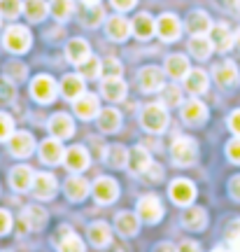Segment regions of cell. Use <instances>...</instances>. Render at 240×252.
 I'll return each instance as SVG.
<instances>
[{
  "label": "cell",
  "instance_id": "6da1fadb",
  "mask_svg": "<svg viewBox=\"0 0 240 252\" xmlns=\"http://www.w3.org/2000/svg\"><path fill=\"white\" fill-rule=\"evenodd\" d=\"M140 124H143V128L150 131V133L166 131V126H168L166 105H163V103H150V105H145L143 112H140Z\"/></svg>",
  "mask_w": 240,
  "mask_h": 252
},
{
  "label": "cell",
  "instance_id": "7a4b0ae2",
  "mask_svg": "<svg viewBox=\"0 0 240 252\" xmlns=\"http://www.w3.org/2000/svg\"><path fill=\"white\" fill-rule=\"evenodd\" d=\"M170 154H173V161L178 166H191L198 159V145H196L194 138L180 135V138H175V143L170 147Z\"/></svg>",
  "mask_w": 240,
  "mask_h": 252
},
{
  "label": "cell",
  "instance_id": "3957f363",
  "mask_svg": "<svg viewBox=\"0 0 240 252\" xmlns=\"http://www.w3.org/2000/svg\"><path fill=\"white\" fill-rule=\"evenodd\" d=\"M2 45L12 54H24V52H28V47H30V31L26 26H17V24L9 26L5 31V35H2Z\"/></svg>",
  "mask_w": 240,
  "mask_h": 252
},
{
  "label": "cell",
  "instance_id": "277c9868",
  "mask_svg": "<svg viewBox=\"0 0 240 252\" xmlns=\"http://www.w3.org/2000/svg\"><path fill=\"white\" fill-rule=\"evenodd\" d=\"M56 94H59V87H56L54 77H49V75H37L33 80V84H30V96L37 103H42V105L52 103L56 98Z\"/></svg>",
  "mask_w": 240,
  "mask_h": 252
},
{
  "label": "cell",
  "instance_id": "5b68a950",
  "mask_svg": "<svg viewBox=\"0 0 240 252\" xmlns=\"http://www.w3.org/2000/svg\"><path fill=\"white\" fill-rule=\"evenodd\" d=\"M7 145H9V152L14 154L17 159H26L35 150V138L28 133V131H14V133L9 135Z\"/></svg>",
  "mask_w": 240,
  "mask_h": 252
},
{
  "label": "cell",
  "instance_id": "8992f818",
  "mask_svg": "<svg viewBox=\"0 0 240 252\" xmlns=\"http://www.w3.org/2000/svg\"><path fill=\"white\" fill-rule=\"evenodd\" d=\"M138 84L145 94H154V91H161L166 87L163 82V70H159L156 65H147L143 70L138 72Z\"/></svg>",
  "mask_w": 240,
  "mask_h": 252
},
{
  "label": "cell",
  "instance_id": "52a82bcc",
  "mask_svg": "<svg viewBox=\"0 0 240 252\" xmlns=\"http://www.w3.org/2000/svg\"><path fill=\"white\" fill-rule=\"evenodd\" d=\"M156 33L163 42H175L182 35V24L175 14H161L156 19Z\"/></svg>",
  "mask_w": 240,
  "mask_h": 252
},
{
  "label": "cell",
  "instance_id": "ba28073f",
  "mask_svg": "<svg viewBox=\"0 0 240 252\" xmlns=\"http://www.w3.org/2000/svg\"><path fill=\"white\" fill-rule=\"evenodd\" d=\"M138 217L145 220V222H150V224H156L161 217H163V206H161V201L154 196V194L143 196L138 201Z\"/></svg>",
  "mask_w": 240,
  "mask_h": 252
},
{
  "label": "cell",
  "instance_id": "9c48e42d",
  "mask_svg": "<svg viewBox=\"0 0 240 252\" xmlns=\"http://www.w3.org/2000/svg\"><path fill=\"white\" fill-rule=\"evenodd\" d=\"M91 191H93V198H96L100 206H107V203L117 201V196H119V187H117V182L112 178H98L93 182Z\"/></svg>",
  "mask_w": 240,
  "mask_h": 252
},
{
  "label": "cell",
  "instance_id": "30bf717a",
  "mask_svg": "<svg viewBox=\"0 0 240 252\" xmlns=\"http://www.w3.org/2000/svg\"><path fill=\"white\" fill-rule=\"evenodd\" d=\"M63 161H65V166H68L72 173H82V171H87V168H89L91 157H89V152H87V147H82V145H72V147L65 150Z\"/></svg>",
  "mask_w": 240,
  "mask_h": 252
},
{
  "label": "cell",
  "instance_id": "8fae6325",
  "mask_svg": "<svg viewBox=\"0 0 240 252\" xmlns=\"http://www.w3.org/2000/svg\"><path fill=\"white\" fill-rule=\"evenodd\" d=\"M72 108H75V115L80 119H93L100 112V103H98V96L96 94H82L77 100H72Z\"/></svg>",
  "mask_w": 240,
  "mask_h": 252
},
{
  "label": "cell",
  "instance_id": "7c38bea8",
  "mask_svg": "<svg viewBox=\"0 0 240 252\" xmlns=\"http://www.w3.org/2000/svg\"><path fill=\"white\" fill-rule=\"evenodd\" d=\"M49 133L59 140H65V138H72L75 133V122H72L70 115L65 112H56L52 119H49Z\"/></svg>",
  "mask_w": 240,
  "mask_h": 252
},
{
  "label": "cell",
  "instance_id": "4fadbf2b",
  "mask_svg": "<svg viewBox=\"0 0 240 252\" xmlns=\"http://www.w3.org/2000/svg\"><path fill=\"white\" fill-rule=\"evenodd\" d=\"M212 77L219 87H236L240 80V72L233 61H224V63H217V65H214Z\"/></svg>",
  "mask_w": 240,
  "mask_h": 252
},
{
  "label": "cell",
  "instance_id": "5bb4252c",
  "mask_svg": "<svg viewBox=\"0 0 240 252\" xmlns=\"http://www.w3.org/2000/svg\"><path fill=\"white\" fill-rule=\"evenodd\" d=\"M105 33L110 40H115V42H124L126 37L133 33V28H131V21L124 17H110L105 21Z\"/></svg>",
  "mask_w": 240,
  "mask_h": 252
},
{
  "label": "cell",
  "instance_id": "9a60e30c",
  "mask_svg": "<svg viewBox=\"0 0 240 252\" xmlns=\"http://www.w3.org/2000/svg\"><path fill=\"white\" fill-rule=\"evenodd\" d=\"M208 37L212 40V45L217 52H229L233 45H236V35H233L226 24H217V26L210 28Z\"/></svg>",
  "mask_w": 240,
  "mask_h": 252
},
{
  "label": "cell",
  "instance_id": "2e32d148",
  "mask_svg": "<svg viewBox=\"0 0 240 252\" xmlns=\"http://www.w3.org/2000/svg\"><path fill=\"white\" fill-rule=\"evenodd\" d=\"M33 180H35V173L30 166L21 163V166H14L12 173H9V185L17 189V191H26V189L33 187Z\"/></svg>",
  "mask_w": 240,
  "mask_h": 252
},
{
  "label": "cell",
  "instance_id": "e0dca14e",
  "mask_svg": "<svg viewBox=\"0 0 240 252\" xmlns=\"http://www.w3.org/2000/svg\"><path fill=\"white\" fill-rule=\"evenodd\" d=\"M21 224L28 231H37L47 224V210L40 206H26L21 213Z\"/></svg>",
  "mask_w": 240,
  "mask_h": 252
},
{
  "label": "cell",
  "instance_id": "ac0fdd59",
  "mask_svg": "<svg viewBox=\"0 0 240 252\" xmlns=\"http://www.w3.org/2000/svg\"><path fill=\"white\" fill-rule=\"evenodd\" d=\"M56 178H54L52 173H35V180H33V191H35L37 198H42V201H49L54 198L56 194Z\"/></svg>",
  "mask_w": 240,
  "mask_h": 252
},
{
  "label": "cell",
  "instance_id": "d6986e66",
  "mask_svg": "<svg viewBox=\"0 0 240 252\" xmlns=\"http://www.w3.org/2000/svg\"><path fill=\"white\" fill-rule=\"evenodd\" d=\"M170 198L178 203V206H189L196 198V187L189 180H175L170 185Z\"/></svg>",
  "mask_w": 240,
  "mask_h": 252
},
{
  "label": "cell",
  "instance_id": "ffe728a7",
  "mask_svg": "<svg viewBox=\"0 0 240 252\" xmlns=\"http://www.w3.org/2000/svg\"><path fill=\"white\" fill-rule=\"evenodd\" d=\"M187 28L191 35H208L210 28H212V19L208 17V12H203V9H194L187 17Z\"/></svg>",
  "mask_w": 240,
  "mask_h": 252
},
{
  "label": "cell",
  "instance_id": "44dd1931",
  "mask_svg": "<svg viewBox=\"0 0 240 252\" xmlns=\"http://www.w3.org/2000/svg\"><path fill=\"white\" fill-rule=\"evenodd\" d=\"M63 157H65V150H63L59 138H49V140H45V143L40 145V159L45 163H49V166L63 161Z\"/></svg>",
  "mask_w": 240,
  "mask_h": 252
},
{
  "label": "cell",
  "instance_id": "7402d4cb",
  "mask_svg": "<svg viewBox=\"0 0 240 252\" xmlns=\"http://www.w3.org/2000/svg\"><path fill=\"white\" fill-rule=\"evenodd\" d=\"M100 91L107 100L112 103H119V100L126 98V82L121 77H103V84H100Z\"/></svg>",
  "mask_w": 240,
  "mask_h": 252
},
{
  "label": "cell",
  "instance_id": "603a6c76",
  "mask_svg": "<svg viewBox=\"0 0 240 252\" xmlns=\"http://www.w3.org/2000/svg\"><path fill=\"white\" fill-rule=\"evenodd\" d=\"M182 119L187 124H203L205 119H208V108L198 98H191L189 103L182 105Z\"/></svg>",
  "mask_w": 240,
  "mask_h": 252
},
{
  "label": "cell",
  "instance_id": "cb8c5ba5",
  "mask_svg": "<svg viewBox=\"0 0 240 252\" xmlns=\"http://www.w3.org/2000/svg\"><path fill=\"white\" fill-rule=\"evenodd\" d=\"M98 128L103 133H115L121 128V112L115 108H105L98 112Z\"/></svg>",
  "mask_w": 240,
  "mask_h": 252
},
{
  "label": "cell",
  "instance_id": "d4e9b609",
  "mask_svg": "<svg viewBox=\"0 0 240 252\" xmlns=\"http://www.w3.org/2000/svg\"><path fill=\"white\" fill-rule=\"evenodd\" d=\"M65 56H68V61L75 63V65H80L82 61H87L91 56V47L87 40H82V37H75V40H70L68 42V47H65Z\"/></svg>",
  "mask_w": 240,
  "mask_h": 252
},
{
  "label": "cell",
  "instance_id": "484cf974",
  "mask_svg": "<svg viewBox=\"0 0 240 252\" xmlns=\"http://www.w3.org/2000/svg\"><path fill=\"white\" fill-rule=\"evenodd\" d=\"M131 28H133V35L135 37L147 40V37H151L154 33H156V21L151 19V14H147V12H140V14L133 19Z\"/></svg>",
  "mask_w": 240,
  "mask_h": 252
},
{
  "label": "cell",
  "instance_id": "4316f807",
  "mask_svg": "<svg viewBox=\"0 0 240 252\" xmlns=\"http://www.w3.org/2000/svg\"><path fill=\"white\" fill-rule=\"evenodd\" d=\"M91 191V185L84 178L80 175H72L65 180V196L70 198V201H82V198H87Z\"/></svg>",
  "mask_w": 240,
  "mask_h": 252
},
{
  "label": "cell",
  "instance_id": "83f0119b",
  "mask_svg": "<svg viewBox=\"0 0 240 252\" xmlns=\"http://www.w3.org/2000/svg\"><path fill=\"white\" fill-rule=\"evenodd\" d=\"M150 163H151V157L143 145H138V147L131 150V154H128V168H131L133 173L143 175V173L150 168Z\"/></svg>",
  "mask_w": 240,
  "mask_h": 252
},
{
  "label": "cell",
  "instance_id": "f1b7e54d",
  "mask_svg": "<svg viewBox=\"0 0 240 252\" xmlns=\"http://www.w3.org/2000/svg\"><path fill=\"white\" fill-rule=\"evenodd\" d=\"M61 94L68 100H77L84 94V77L82 75H65L61 82Z\"/></svg>",
  "mask_w": 240,
  "mask_h": 252
},
{
  "label": "cell",
  "instance_id": "f546056e",
  "mask_svg": "<svg viewBox=\"0 0 240 252\" xmlns=\"http://www.w3.org/2000/svg\"><path fill=\"white\" fill-rule=\"evenodd\" d=\"M191 70L189 68V59L182 54H173L166 59V72H168L173 80H184L187 77V72Z\"/></svg>",
  "mask_w": 240,
  "mask_h": 252
},
{
  "label": "cell",
  "instance_id": "4dcf8cb0",
  "mask_svg": "<svg viewBox=\"0 0 240 252\" xmlns=\"http://www.w3.org/2000/svg\"><path fill=\"white\" fill-rule=\"evenodd\" d=\"M89 241L96 245V248L110 245V241H112V229H110V224H107V222H93V224L89 226Z\"/></svg>",
  "mask_w": 240,
  "mask_h": 252
},
{
  "label": "cell",
  "instance_id": "1f68e13d",
  "mask_svg": "<svg viewBox=\"0 0 240 252\" xmlns=\"http://www.w3.org/2000/svg\"><path fill=\"white\" fill-rule=\"evenodd\" d=\"M115 226L117 231L121 236H135L138 234V226H140V222H138V213H128V210H124V213H119L115 220Z\"/></svg>",
  "mask_w": 240,
  "mask_h": 252
},
{
  "label": "cell",
  "instance_id": "d6a6232c",
  "mask_svg": "<svg viewBox=\"0 0 240 252\" xmlns=\"http://www.w3.org/2000/svg\"><path fill=\"white\" fill-rule=\"evenodd\" d=\"M212 49H214V45L208 35H194L191 40H189V52H191L196 59H201V61L210 59Z\"/></svg>",
  "mask_w": 240,
  "mask_h": 252
},
{
  "label": "cell",
  "instance_id": "836d02e7",
  "mask_svg": "<svg viewBox=\"0 0 240 252\" xmlns=\"http://www.w3.org/2000/svg\"><path fill=\"white\" fill-rule=\"evenodd\" d=\"M182 224L191 229V231H201L208 226V215H205L203 208H189L187 213L182 215Z\"/></svg>",
  "mask_w": 240,
  "mask_h": 252
},
{
  "label": "cell",
  "instance_id": "e575fe53",
  "mask_svg": "<svg viewBox=\"0 0 240 252\" xmlns=\"http://www.w3.org/2000/svg\"><path fill=\"white\" fill-rule=\"evenodd\" d=\"M184 87H187L189 94H205L208 91V75L203 70H189L187 77H184Z\"/></svg>",
  "mask_w": 240,
  "mask_h": 252
},
{
  "label": "cell",
  "instance_id": "d590c367",
  "mask_svg": "<svg viewBox=\"0 0 240 252\" xmlns=\"http://www.w3.org/2000/svg\"><path fill=\"white\" fill-rule=\"evenodd\" d=\"M128 154H131V150H126L124 145H112V147H107L105 161L112 168H126L128 166Z\"/></svg>",
  "mask_w": 240,
  "mask_h": 252
},
{
  "label": "cell",
  "instance_id": "8d00e7d4",
  "mask_svg": "<svg viewBox=\"0 0 240 252\" xmlns=\"http://www.w3.org/2000/svg\"><path fill=\"white\" fill-rule=\"evenodd\" d=\"M24 14L30 21H42L49 14V2H45V0H24Z\"/></svg>",
  "mask_w": 240,
  "mask_h": 252
},
{
  "label": "cell",
  "instance_id": "74e56055",
  "mask_svg": "<svg viewBox=\"0 0 240 252\" xmlns=\"http://www.w3.org/2000/svg\"><path fill=\"white\" fill-rule=\"evenodd\" d=\"M77 70H80V75L84 80H96V77L103 75V61L96 59V56H89L87 61H82L80 65H77Z\"/></svg>",
  "mask_w": 240,
  "mask_h": 252
},
{
  "label": "cell",
  "instance_id": "f35d334b",
  "mask_svg": "<svg viewBox=\"0 0 240 252\" xmlns=\"http://www.w3.org/2000/svg\"><path fill=\"white\" fill-rule=\"evenodd\" d=\"M61 241H59V252H84V243L75 234H70L68 226L61 229Z\"/></svg>",
  "mask_w": 240,
  "mask_h": 252
},
{
  "label": "cell",
  "instance_id": "ab89813d",
  "mask_svg": "<svg viewBox=\"0 0 240 252\" xmlns=\"http://www.w3.org/2000/svg\"><path fill=\"white\" fill-rule=\"evenodd\" d=\"M72 9H75V2H72V0H49V12L56 17V21L70 19Z\"/></svg>",
  "mask_w": 240,
  "mask_h": 252
},
{
  "label": "cell",
  "instance_id": "60d3db41",
  "mask_svg": "<svg viewBox=\"0 0 240 252\" xmlns=\"http://www.w3.org/2000/svg\"><path fill=\"white\" fill-rule=\"evenodd\" d=\"M103 19H105V12L100 5H87V9L82 12V24L87 28H96Z\"/></svg>",
  "mask_w": 240,
  "mask_h": 252
},
{
  "label": "cell",
  "instance_id": "b9f144b4",
  "mask_svg": "<svg viewBox=\"0 0 240 252\" xmlns=\"http://www.w3.org/2000/svg\"><path fill=\"white\" fill-rule=\"evenodd\" d=\"M161 103L166 105V108H175V105H180L182 103V91H180V87H175V84H170V87H163L161 89Z\"/></svg>",
  "mask_w": 240,
  "mask_h": 252
},
{
  "label": "cell",
  "instance_id": "7bdbcfd3",
  "mask_svg": "<svg viewBox=\"0 0 240 252\" xmlns=\"http://www.w3.org/2000/svg\"><path fill=\"white\" fill-rule=\"evenodd\" d=\"M26 65L24 63H19V61H9L7 65H5V77L12 82H21V80H26Z\"/></svg>",
  "mask_w": 240,
  "mask_h": 252
},
{
  "label": "cell",
  "instance_id": "ee69618b",
  "mask_svg": "<svg viewBox=\"0 0 240 252\" xmlns=\"http://www.w3.org/2000/svg\"><path fill=\"white\" fill-rule=\"evenodd\" d=\"M21 9H24L21 0H0V14H2V17L14 19L21 14Z\"/></svg>",
  "mask_w": 240,
  "mask_h": 252
},
{
  "label": "cell",
  "instance_id": "f6af8a7d",
  "mask_svg": "<svg viewBox=\"0 0 240 252\" xmlns=\"http://www.w3.org/2000/svg\"><path fill=\"white\" fill-rule=\"evenodd\" d=\"M14 96H17V91H14L12 80L2 77V80H0V103H12V100H14Z\"/></svg>",
  "mask_w": 240,
  "mask_h": 252
},
{
  "label": "cell",
  "instance_id": "bcb514c9",
  "mask_svg": "<svg viewBox=\"0 0 240 252\" xmlns=\"http://www.w3.org/2000/svg\"><path fill=\"white\" fill-rule=\"evenodd\" d=\"M14 133V122L9 115L0 112V140H9V135Z\"/></svg>",
  "mask_w": 240,
  "mask_h": 252
},
{
  "label": "cell",
  "instance_id": "7dc6e473",
  "mask_svg": "<svg viewBox=\"0 0 240 252\" xmlns=\"http://www.w3.org/2000/svg\"><path fill=\"white\" fill-rule=\"evenodd\" d=\"M121 63L117 61V59H105L103 61V72H105V77H121Z\"/></svg>",
  "mask_w": 240,
  "mask_h": 252
},
{
  "label": "cell",
  "instance_id": "c3c4849f",
  "mask_svg": "<svg viewBox=\"0 0 240 252\" xmlns=\"http://www.w3.org/2000/svg\"><path fill=\"white\" fill-rule=\"evenodd\" d=\"M226 157H229L233 163H240V135H236L233 140H229V145H226Z\"/></svg>",
  "mask_w": 240,
  "mask_h": 252
},
{
  "label": "cell",
  "instance_id": "681fc988",
  "mask_svg": "<svg viewBox=\"0 0 240 252\" xmlns=\"http://www.w3.org/2000/svg\"><path fill=\"white\" fill-rule=\"evenodd\" d=\"M143 175H150L147 180H154V182H159L161 178H163V168H161L159 163H154V161H151V163H150V168H147V171H145Z\"/></svg>",
  "mask_w": 240,
  "mask_h": 252
},
{
  "label": "cell",
  "instance_id": "f907efd6",
  "mask_svg": "<svg viewBox=\"0 0 240 252\" xmlns=\"http://www.w3.org/2000/svg\"><path fill=\"white\" fill-rule=\"evenodd\" d=\"M9 229H12V215L7 210H0V236L9 234Z\"/></svg>",
  "mask_w": 240,
  "mask_h": 252
},
{
  "label": "cell",
  "instance_id": "816d5d0a",
  "mask_svg": "<svg viewBox=\"0 0 240 252\" xmlns=\"http://www.w3.org/2000/svg\"><path fill=\"white\" fill-rule=\"evenodd\" d=\"M229 128L236 135H240V110H233L231 115H229Z\"/></svg>",
  "mask_w": 240,
  "mask_h": 252
},
{
  "label": "cell",
  "instance_id": "f5cc1de1",
  "mask_svg": "<svg viewBox=\"0 0 240 252\" xmlns=\"http://www.w3.org/2000/svg\"><path fill=\"white\" fill-rule=\"evenodd\" d=\"M110 2H112V7L119 9V12H128V9L133 7L138 0H110Z\"/></svg>",
  "mask_w": 240,
  "mask_h": 252
},
{
  "label": "cell",
  "instance_id": "db71d44e",
  "mask_svg": "<svg viewBox=\"0 0 240 252\" xmlns=\"http://www.w3.org/2000/svg\"><path fill=\"white\" fill-rule=\"evenodd\" d=\"M229 191H231L233 198H238V201H240V175L231 178V182H229Z\"/></svg>",
  "mask_w": 240,
  "mask_h": 252
},
{
  "label": "cell",
  "instance_id": "11a10c76",
  "mask_svg": "<svg viewBox=\"0 0 240 252\" xmlns=\"http://www.w3.org/2000/svg\"><path fill=\"white\" fill-rule=\"evenodd\" d=\"M178 252H201V248H198V243H194V241H184V243L178 248Z\"/></svg>",
  "mask_w": 240,
  "mask_h": 252
},
{
  "label": "cell",
  "instance_id": "9f6ffc18",
  "mask_svg": "<svg viewBox=\"0 0 240 252\" xmlns=\"http://www.w3.org/2000/svg\"><path fill=\"white\" fill-rule=\"evenodd\" d=\"M154 252H178V248L173 243H159L156 248H154Z\"/></svg>",
  "mask_w": 240,
  "mask_h": 252
},
{
  "label": "cell",
  "instance_id": "6f0895ef",
  "mask_svg": "<svg viewBox=\"0 0 240 252\" xmlns=\"http://www.w3.org/2000/svg\"><path fill=\"white\" fill-rule=\"evenodd\" d=\"M82 2H84V5H98L100 0H82Z\"/></svg>",
  "mask_w": 240,
  "mask_h": 252
},
{
  "label": "cell",
  "instance_id": "680465c9",
  "mask_svg": "<svg viewBox=\"0 0 240 252\" xmlns=\"http://www.w3.org/2000/svg\"><path fill=\"white\" fill-rule=\"evenodd\" d=\"M236 45L240 47V31H238V33H236Z\"/></svg>",
  "mask_w": 240,
  "mask_h": 252
},
{
  "label": "cell",
  "instance_id": "91938a15",
  "mask_svg": "<svg viewBox=\"0 0 240 252\" xmlns=\"http://www.w3.org/2000/svg\"><path fill=\"white\" fill-rule=\"evenodd\" d=\"M212 252H226V250H224V248H214Z\"/></svg>",
  "mask_w": 240,
  "mask_h": 252
}]
</instances>
